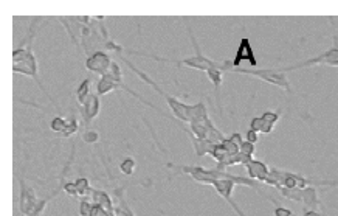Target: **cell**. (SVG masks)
Instances as JSON below:
<instances>
[{
	"label": "cell",
	"mask_w": 338,
	"mask_h": 216,
	"mask_svg": "<svg viewBox=\"0 0 338 216\" xmlns=\"http://www.w3.org/2000/svg\"><path fill=\"white\" fill-rule=\"evenodd\" d=\"M304 216H321L320 213H317L315 210H309V212H306L304 213Z\"/></svg>",
	"instance_id": "32"
},
{
	"label": "cell",
	"mask_w": 338,
	"mask_h": 216,
	"mask_svg": "<svg viewBox=\"0 0 338 216\" xmlns=\"http://www.w3.org/2000/svg\"><path fill=\"white\" fill-rule=\"evenodd\" d=\"M92 202L95 204V206L104 209V210L115 213V204L112 202V198L107 195L106 191H102V190H93L92 191Z\"/></svg>",
	"instance_id": "11"
},
{
	"label": "cell",
	"mask_w": 338,
	"mask_h": 216,
	"mask_svg": "<svg viewBox=\"0 0 338 216\" xmlns=\"http://www.w3.org/2000/svg\"><path fill=\"white\" fill-rule=\"evenodd\" d=\"M253 153H254V145L253 143H250V142H243L242 145H241V154L242 156H245V157H250L251 159V156H253Z\"/></svg>",
	"instance_id": "26"
},
{
	"label": "cell",
	"mask_w": 338,
	"mask_h": 216,
	"mask_svg": "<svg viewBox=\"0 0 338 216\" xmlns=\"http://www.w3.org/2000/svg\"><path fill=\"white\" fill-rule=\"evenodd\" d=\"M228 204H230V206H231L233 209H235V212H236V213H238L239 216H245V215H243V213H242V210H241V209H239V207L236 206V204H235V202H233V199H231V201H228Z\"/></svg>",
	"instance_id": "31"
},
{
	"label": "cell",
	"mask_w": 338,
	"mask_h": 216,
	"mask_svg": "<svg viewBox=\"0 0 338 216\" xmlns=\"http://www.w3.org/2000/svg\"><path fill=\"white\" fill-rule=\"evenodd\" d=\"M206 75H208L209 81H211V84L214 86L216 95L219 98V89H220V84H222V69H220V67H214V69H209L206 72Z\"/></svg>",
	"instance_id": "16"
},
{
	"label": "cell",
	"mask_w": 338,
	"mask_h": 216,
	"mask_svg": "<svg viewBox=\"0 0 338 216\" xmlns=\"http://www.w3.org/2000/svg\"><path fill=\"white\" fill-rule=\"evenodd\" d=\"M182 173L190 174L195 182L203 185H213L216 180L225 179L230 174L225 173L224 169H219L217 166L214 169H206L203 166H195V165H176Z\"/></svg>",
	"instance_id": "2"
},
{
	"label": "cell",
	"mask_w": 338,
	"mask_h": 216,
	"mask_svg": "<svg viewBox=\"0 0 338 216\" xmlns=\"http://www.w3.org/2000/svg\"><path fill=\"white\" fill-rule=\"evenodd\" d=\"M190 31V38L193 41V47L195 50V54L190 56V58H185V59H169V58H160V56H154V54H147V53H142V52H134V54H140V56H145V58L149 59H154V61H160V62H172L176 65H186L190 67V69H195V70H200V72H208L209 69H214V67H220L222 69V62H216L213 59L206 58L205 54H202L199 44L195 41L194 33L191 31V28H188Z\"/></svg>",
	"instance_id": "1"
},
{
	"label": "cell",
	"mask_w": 338,
	"mask_h": 216,
	"mask_svg": "<svg viewBox=\"0 0 338 216\" xmlns=\"http://www.w3.org/2000/svg\"><path fill=\"white\" fill-rule=\"evenodd\" d=\"M62 188H64V191L67 193V195H70V196H73V198H78V196H79V193H78V188H76V185H75V182H65Z\"/></svg>",
	"instance_id": "27"
},
{
	"label": "cell",
	"mask_w": 338,
	"mask_h": 216,
	"mask_svg": "<svg viewBox=\"0 0 338 216\" xmlns=\"http://www.w3.org/2000/svg\"><path fill=\"white\" fill-rule=\"evenodd\" d=\"M75 185H76V188H78L79 196L86 198V196L92 195L93 188L90 187V180H89V179H86V177H79V179L75 180Z\"/></svg>",
	"instance_id": "17"
},
{
	"label": "cell",
	"mask_w": 338,
	"mask_h": 216,
	"mask_svg": "<svg viewBox=\"0 0 338 216\" xmlns=\"http://www.w3.org/2000/svg\"><path fill=\"white\" fill-rule=\"evenodd\" d=\"M92 210H93V202H90L87 198L79 201V215L81 216H90Z\"/></svg>",
	"instance_id": "22"
},
{
	"label": "cell",
	"mask_w": 338,
	"mask_h": 216,
	"mask_svg": "<svg viewBox=\"0 0 338 216\" xmlns=\"http://www.w3.org/2000/svg\"><path fill=\"white\" fill-rule=\"evenodd\" d=\"M19 185H20V195H19V210L23 216H30V213L34 210L38 204V196L34 190L25 184V180L19 179Z\"/></svg>",
	"instance_id": "5"
},
{
	"label": "cell",
	"mask_w": 338,
	"mask_h": 216,
	"mask_svg": "<svg viewBox=\"0 0 338 216\" xmlns=\"http://www.w3.org/2000/svg\"><path fill=\"white\" fill-rule=\"evenodd\" d=\"M53 196H54V195H51L50 198H45V199H39L38 204H36V207H34V210L30 213V216H41L42 212H44L45 207H47V204H48V202L53 199Z\"/></svg>",
	"instance_id": "23"
},
{
	"label": "cell",
	"mask_w": 338,
	"mask_h": 216,
	"mask_svg": "<svg viewBox=\"0 0 338 216\" xmlns=\"http://www.w3.org/2000/svg\"><path fill=\"white\" fill-rule=\"evenodd\" d=\"M161 97L166 100V103H168V106L172 110L174 115H176V118H179L180 121L190 124V121H191V105H186V103H183V101L177 100L176 97L168 95L166 92L163 94Z\"/></svg>",
	"instance_id": "7"
},
{
	"label": "cell",
	"mask_w": 338,
	"mask_h": 216,
	"mask_svg": "<svg viewBox=\"0 0 338 216\" xmlns=\"http://www.w3.org/2000/svg\"><path fill=\"white\" fill-rule=\"evenodd\" d=\"M243 61H247L251 67L258 65V61H256V58H254L253 49H251V45H250L247 38H243L241 41V44H239L238 52H236V58L231 61V72L236 70L238 67L241 65V62H243Z\"/></svg>",
	"instance_id": "6"
},
{
	"label": "cell",
	"mask_w": 338,
	"mask_h": 216,
	"mask_svg": "<svg viewBox=\"0 0 338 216\" xmlns=\"http://www.w3.org/2000/svg\"><path fill=\"white\" fill-rule=\"evenodd\" d=\"M208 120H211L208 115V109L203 103H197V105H191V121H197V123H205Z\"/></svg>",
	"instance_id": "13"
},
{
	"label": "cell",
	"mask_w": 338,
	"mask_h": 216,
	"mask_svg": "<svg viewBox=\"0 0 338 216\" xmlns=\"http://www.w3.org/2000/svg\"><path fill=\"white\" fill-rule=\"evenodd\" d=\"M247 171L250 179H258V180H267V177L270 176V169L265 163L259 161H251L247 165Z\"/></svg>",
	"instance_id": "10"
},
{
	"label": "cell",
	"mask_w": 338,
	"mask_h": 216,
	"mask_svg": "<svg viewBox=\"0 0 338 216\" xmlns=\"http://www.w3.org/2000/svg\"><path fill=\"white\" fill-rule=\"evenodd\" d=\"M275 216H293V213H292V210H289L286 207H276Z\"/></svg>",
	"instance_id": "29"
},
{
	"label": "cell",
	"mask_w": 338,
	"mask_h": 216,
	"mask_svg": "<svg viewBox=\"0 0 338 216\" xmlns=\"http://www.w3.org/2000/svg\"><path fill=\"white\" fill-rule=\"evenodd\" d=\"M233 72H239V73H247V75H253V76H258L264 81L275 84L278 87H283L286 89L287 92H290V84L287 81L286 75L281 70H270V69H264V70H248V69H236Z\"/></svg>",
	"instance_id": "3"
},
{
	"label": "cell",
	"mask_w": 338,
	"mask_h": 216,
	"mask_svg": "<svg viewBox=\"0 0 338 216\" xmlns=\"http://www.w3.org/2000/svg\"><path fill=\"white\" fill-rule=\"evenodd\" d=\"M273 126H275V124L269 123L262 115H261V117H254V118L251 120V123H250V129H251V131L262 132V134H269V132H272Z\"/></svg>",
	"instance_id": "15"
},
{
	"label": "cell",
	"mask_w": 338,
	"mask_h": 216,
	"mask_svg": "<svg viewBox=\"0 0 338 216\" xmlns=\"http://www.w3.org/2000/svg\"><path fill=\"white\" fill-rule=\"evenodd\" d=\"M90 86H92V79L87 78V79H84V81L76 87L75 95H76V101H78L79 106H83L86 101L89 100V97L92 95L90 94Z\"/></svg>",
	"instance_id": "14"
},
{
	"label": "cell",
	"mask_w": 338,
	"mask_h": 216,
	"mask_svg": "<svg viewBox=\"0 0 338 216\" xmlns=\"http://www.w3.org/2000/svg\"><path fill=\"white\" fill-rule=\"evenodd\" d=\"M247 142H250V143H256V142H258V132H256V131H248L247 132Z\"/></svg>",
	"instance_id": "30"
},
{
	"label": "cell",
	"mask_w": 338,
	"mask_h": 216,
	"mask_svg": "<svg viewBox=\"0 0 338 216\" xmlns=\"http://www.w3.org/2000/svg\"><path fill=\"white\" fill-rule=\"evenodd\" d=\"M112 62H113V59L110 58V56L104 50H101V52L93 53L92 56H89V58L86 59V69L92 73L104 76V75L109 73Z\"/></svg>",
	"instance_id": "4"
},
{
	"label": "cell",
	"mask_w": 338,
	"mask_h": 216,
	"mask_svg": "<svg viewBox=\"0 0 338 216\" xmlns=\"http://www.w3.org/2000/svg\"><path fill=\"white\" fill-rule=\"evenodd\" d=\"M135 169H137V162L132 157H126L124 161L120 163V171L124 176H132L135 173Z\"/></svg>",
	"instance_id": "19"
},
{
	"label": "cell",
	"mask_w": 338,
	"mask_h": 216,
	"mask_svg": "<svg viewBox=\"0 0 338 216\" xmlns=\"http://www.w3.org/2000/svg\"><path fill=\"white\" fill-rule=\"evenodd\" d=\"M101 110V101L99 97L97 94H92L89 97V100L86 103L81 106V113H83V118H84V124L86 128L90 126V123L98 117V113Z\"/></svg>",
	"instance_id": "8"
},
{
	"label": "cell",
	"mask_w": 338,
	"mask_h": 216,
	"mask_svg": "<svg viewBox=\"0 0 338 216\" xmlns=\"http://www.w3.org/2000/svg\"><path fill=\"white\" fill-rule=\"evenodd\" d=\"M65 128H67V120L65 118H62V117H53L51 118V121H50V129L51 131H54V132H64L65 131Z\"/></svg>",
	"instance_id": "21"
},
{
	"label": "cell",
	"mask_w": 338,
	"mask_h": 216,
	"mask_svg": "<svg viewBox=\"0 0 338 216\" xmlns=\"http://www.w3.org/2000/svg\"><path fill=\"white\" fill-rule=\"evenodd\" d=\"M115 216H135L127 206L123 190H115Z\"/></svg>",
	"instance_id": "12"
},
{
	"label": "cell",
	"mask_w": 338,
	"mask_h": 216,
	"mask_svg": "<svg viewBox=\"0 0 338 216\" xmlns=\"http://www.w3.org/2000/svg\"><path fill=\"white\" fill-rule=\"evenodd\" d=\"M90 216H115V213L104 210V209H101V207H98V206L93 204V210H92Z\"/></svg>",
	"instance_id": "28"
},
{
	"label": "cell",
	"mask_w": 338,
	"mask_h": 216,
	"mask_svg": "<svg viewBox=\"0 0 338 216\" xmlns=\"http://www.w3.org/2000/svg\"><path fill=\"white\" fill-rule=\"evenodd\" d=\"M302 202H304L307 207H315L318 204L317 191L313 188H302Z\"/></svg>",
	"instance_id": "18"
},
{
	"label": "cell",
	"mask_w": 338,
	"mask_h": 216,
	"mask_svg": "<svg viewBox=\"0 0 338 216\" xmlns=\"http://www.w3.org/2000/svg\"><path fill=\"white\" fill-rule=\"evenodd\" d=\"M78 128H79V121H78V118L73 115V117H70V118H67V128H65V131L61 134L62 137H70V135H73L76 131H78Z\"/></svg>",
	"instance_id": "20"
},
{
	"label": "cell",
	"mask_w": 338,
	"mask_h": 216,
	"mask_svg": "<svg viewBox=\"0 0 338 216\" xmlns=\"http://www.w3.org/2000/svg\"><path fill=\"white\" fill-rule=\"evenodd\" d=\"M315 64H326V65L337 67L338 65V45H335V47H332L331 50H328L326 53L320 54L318 58L304 61V62H301V64L292 67V69H298V67H307V65H315Z\"/></svg>",
	"instance_id": "9"
},
{
	"label": "cell",
	"mask_w": 338,
	"mask_h": 216,
	"mask_svg": "<svg viewBox=\"0 0 338 216\" xmlns=\"http://www.w3.org/2000/svg\"><path fill=\"white\" fill-rule=\"evenodd\" d=\"M83 139L86 143H95L99 140V134L97 131H92V129H87L84 134H83Z\"/></svg>",
	"instance_id": "25"
},
{
	"label": "cell",
	"mask_w": 338,
	"mask_h": 216,
	"mask_svg": "<svg viewBox=\"0 0 338 216\" xmlns=\"http://www.w3.org/2000/svg\"><path fill=\"white\" fill-rule=\"evenodd\" d=\"M107 75H110L116 83H120V84H123V73H121V67L116 64L115 61L112 62V65H110V70H109V73Z\"/></svg>",
	"instance_id": "24"
}]
</instances>
